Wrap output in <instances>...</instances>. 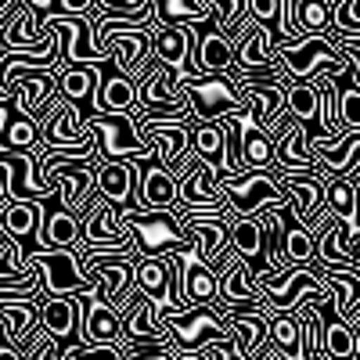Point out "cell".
Here are the masks:
<instances>
[{
	"mask_svg": "<svg viewBox=\"0 0 360 360\" xmlns=\"http://www.w3.org/2000/svg\"><path fill=\"white\" fill-rule=\"evenodd\" d=\"M324 310V353L328 360H356L353 346H356V328L339 321V317H328L332 307H321Z\"/></svg>",
	"mask_w": 360,
	"mask_h": 360,
	"instance_id": "obj_26",
	"label": "cell"
},
{
	"mask_svg": "<svg viewBox=\"0 0 360 360\" xmlns=\"http://www.w3.org/2000/svg\"><path fill=\"white\" fill-rule=\"evenodd\" d=\"M8 115H11V105H0V134H4V123H8Z\"/></svg>",
	"mask_w": 360,
	"mask_h": 360,
	"instance_id": "obj_44",
	"label": "cell"
},
{
	"mask_svg": "<svg viewBox=\"0 0 360 360\" xmlns=\"http://www.w3.org/2000/svg\"><path fill=\"white\" fill-rule=\"evenodd\" d=\"M285 112L292 119L314 123L317 119V86H314V79H288L285 83Z\"/></svg>",
	"mask_w": 360,
	"mask_h": 360,
	"instance_id": "obj_29",
	"label": "cell"
},
{
	"mask_svg": "<svg viewBox=\"0 0 360 360\" xmlns=\"http://www.w3.org/2000/svg\"><path fill=\"white\" fill-rule=\"evenodd\" d=\"M134 130L155 148V159L169 173H180L184 162L191 159V127L188 123H144Z\"/></svg>",
	"mask_w": 360,
	"mask_h": 360,
	"instance_id": "obj_10",
	"label": "cell"
},
{
	"mask_svg": "<svg viewBox=\"0 0 360 360\" xmlns=\"http://www.w3.org/2000/svg\"><path fill=\"white\" fill-rule=\"evenodd\" d=\"M0 231L18 238L25 249H37L40 202H4V205H0Z\"/></svg>",
	"mask_w": 360,
	"mask_h": 360,
	"instance_id": "obj_20",
	"label": "cell"
},
{
	"mask_svg": "<svg viewBox=\"0 0 360 360\" xmlns=\"http://www.w3.org/2000/svg\"><path fill=\"white\" fill-rule=\"evenodd\" d=\"M40 148V123L33 115L11 112L4 134H0V152H37Z\"/></svg>",
	"mask_w": 360,
	"mask_h": 360,
	"instance_id": "obj_25",
	"label": "cell"
},
{
	"mask_svg": "<svg viewBox=\"0 0 360 360\" xmlns=\"http://www.w3.org/2000/svg\"><path fill=\"white\" fill-rule=\"evenodd\" d=\"M83 123H86V130L94 134V141H98V159L101 162L155 155V148L134 130L130 112H86Z\"/></svg>",
	"mask_w": 360,
	"mask_h": 360,
	"instance_id": "obj_3",
	"label": "cell"
},
{
	"mask_svg": "<svg viewBox=\"0 0 360 360\" xmlns=\"http://www.w3.org/2000/svg\"><path fill=\"white\" fill-rule=\"evenodd\" d=\"M217 188L227 202L231 217H252L263 205H278L288 198L278 180L270 176V169H245L238 176H217Z\"/></svg>",
	"mask_w": 360,
	"mask_h": 360,
	"instance_id": "obj_5",
	"label": "cell"
},
{
	"mask_svg": "<svg viewBox=\"0 0 360 360\" xmlns=\"http://www.w3.org/2000/svg\"><path fill=\"white\" fill-rule=\"evenodd\" d=\"M137 105V86L130 76L115 72L108 79H101L98 98H94V112H134Z\"/></svg>",
	"mask_w": 360,
	"mask_h": 360,
	"instance_id": "obj_24",
	"label": "cell"
},
{
	"mask_svg": "<svg viewBox=\"0 0 360 360\" xmlns=\"http://www.w3.org/2000/svg\"><path fill=\"white\" fill-rule=\"evenodd\" d=\"M18 8V0H0V25H4L11 18V11Z\"/></svg>",
	"mask_w": 360,
	"mask_h": 360,
	"instance_id": "obj_40",
	"label": "cell"
},
{
	"mask_svg": "<svg viewBox=\"0 0 360 360\" xmlns=\"http://www.w3.org/2000/svg\"><path fill=\"white\" fill-rule=\"evenodd\" d=\"M40 328L58 342H76V299L72 295H44L40 299Z\"/></svg>",
	"mask_w": 360,
	"mask_h": 360,
	"instance_id": "obj_18",
	"label": "cell"
},
{
	"mask_svg": "<svg viewBox=\"0 0 360 360\" xmlns=\"http://www.w3.org/2000/svg\"><path fill=\"white\" fill-rule=\"evenodd\" d=\"M295 18H299V29H303L307 37H310V33H328L332 8H328V0H299Z\"/></svg>",
	"mask_w": 360,
	"mask_h": 360,
	"instance_id": "obj_33",
	"label": "cell"
},
{
	"mask_svg": "<svg viewBox=\"0 0 360 360\" xmlns=\"http://www.w3.org/2000/svg\"><path fill=\"white\" fill-rule=\"evenodd\" d=\"M245 8H249V18L266 25L270 37H274V29H278V0H245Z\"/></svg>",
	"mask_w": 360,
	"mask_h": 360,
	"instance_id": "obj_37",
	"label": "cell"
},
{
	"mask_svg": "<svg viewBox=\"0 0 360 360\" xmlns=\"http://www.w3.org/2000/svg\"><path fill=\"white\" fill-rule=\"evenodd\" d=\"M285 83L288 79H238V94L245 101V119L266 130L285 112Z\"/></svg>",
	"mask_w": 360,
	"mask_h": 360,
	"instance_id": "obj_11",
	"label": "cell"
},
{
	"mask_svg": "<svg viewBox=\"0 0 360 360\" xmlns=\"http://www.w3.org/2000/svg\"><path fill=\"white\" fill-rule=\"evenodd\" d=\"M137 205L141 209H173L176 205V173H169L155 155L137 159Z\"/></svg>",
	"mask_w": 360,
	"mask_h": 360,
	"instance_id": "obj_12",
	"label": "cell"
},
{
	"mask_svg": "<svg viewBox=\"0 0 360 360\" xmlns=\"http://www.w3.org/2000/svg\"><path fill=\"white\" fill-rule=\"evenodd\" d=\"M314 270L332 288V317L349 324L360 314V274L346 266H321V263H314Z\"/></svg>",
	"mask_w": 360,
	"mask_h": 360,
	"instance_id": "obj_14",
	"label": "cell"
},
{
	"mask_svg": "<svg viewBox=\"0 0 360 360\" xmlns=\"http://www.w3.org/2000/svg\"><path fill=\"white\" fill-rule=\"evenodd\" d=\"M314 252H317V242L303 224L285 227V256H288V263H310Z\"/></svg>",
	"mask_w": 360,
	"mask_h": 360,
	"instance_id": "obj_34",
	"label": "cell"
},
{
	"mask_svg": "<svg viewBox=\"0 0 360 360\" xmlns=\"http://www.w3.org/2000/svg\"><path fill=\"white\" fill-rule=\"evenodd\" d=\"M123 224L134 238L137 256H166L195 249L173 209H123Z\"/></svg>",
	"mask_w": 360,
	"mask_h": 360,
	"instance_id": "obj_1",
	"label": "cell"
},
{
	"mask_svg": "<svg viewBox=\"0 0 360 360\" xmlns=\"http://www.w3.org/2000/svg\"><path fill=\"white\" fill-rule=\"evenodd\" d=\"M278 69L288 76V79H314V76H339L346 69V58L342 51L332 44L328 33H310L299 44L285 47L274 54Z\"/></svg>",
	"mask_w": 360,
	"mask_h": 360,
	"instance_id": "obj_4",
	"label": "cell"
},
{
	"mask_svg": "<svg viewBox=\"0 0 360 360\" xmlns=\"http://www.w3.org/2000/svg\"><path fill=\"white\" fill-rule=\"evenodd\" d=\"M217 166L191 155L184 169L176 173V205L173 209H188V213H227V202L217 188Z\"/></svg>",
	"mask_w": 360,
	"mask_h": 360,
	"instance_id": "obj_7",
	"label": "cell"
},
{
	"mask_svg": "<svg viewBox=\"0 0 360 360\" xmlns=\"http://www.w3.org/2000/svg\"><path fill=\"white\" fill-rule=\"evenodd\" d=\"M166 285H169L166 256H134V288L137 292H144L148 299L162 303V299H166Z\"/></svg>",
	"mask_w": 360,
	"mask_h": 360,
	"instance_id": "obj_23",
	"label": "cell"
},
{
	"mask_svg": "<svg viewBox=\"0 0 360 360\" xmlns=\"http://www.w3.org/2000/svg\"><path fill=\"white\" fill-rule=\"evenodd\" d=\"M58 76V94L65 101H72L83 115L94 112V98H98V86H101V69L98 62H86V65H69Z\"/></svg>",
	"mask_w": 360,
	"mask_h": 360,
	"instance_id": "obj_15",
	"label": "cell"
},
{
	"mask_svg": "<svg viewBox=\"0 0 360 360\" xmlns=\"http://www.w3.org/2000/svg\"><path fill=\"white\" fill-rule=\"evenodd\" d=\"M209 18L198 0H155V25H184Z\"/></svg>",
	"mask_w": 360,
	"mask_h": 360,
	"instance_id": "obj_32",
	"label": "cell"
},
{
	"mask_svg": "<svg viewBox=\"0 0 360 360\" xmlns=\"http://www.w3.org/2000/svg\"><path fill=\"white\" fill-rule=\"evenodd\" d=\"M231 360H242V356H238V353H231Z\"/></svg>",
	"mask_w": 360,
	"mask_h": 360,
	"instance_id": "obj_45",
	"label": "cell"
},
{
	"mask_svg": "<svg viewBox=\"0 0 360 360\" xmlns=\"http://www.w3.org/2000/svg\"><path fill=\"white\" fill-rule=\"evenodd\" d=\"M22 4H29V8H37V11H47L54 0H22Z\"/></svg>",
	"mask_w": 360,
	"mask_h": 360,
	"instance_id": "obj_43",
	"label": "cell"
},
{
	"mask_svg": "<svg viewBox=\"0 0 360 360\" xmlns=\"http://www.w3.org/2000/svg\"><path fill=\"white\" fill-rule=\"evenodd\" d=\"M40 44H44L40 11L18 0V8L11 11V18L0 25V51H33Z\"/></svg>",
	"mask_w": 360,
	"mask_h": 360,
	"instance_id": "obj_16",
	"label": "cell"
},
{
	"mask_svg": "<svg viewBox=\"0 0 360 360\" xmlns=\"http://www.w3.org/2000/svg\"><path fill=\"white\" fill-rule=\"evenodd\" d=\"M65 360H127L123 346H105V342H69Z\"/></svg>",
	"mask_w": 360,
	"mask_h": 360,
	"instance_id": "obj_35",
	"label": "cell"
},
{
	"mask_svg": "<svg viewBox=\"0 0 360 360\" xmlns=\"http://www.w3.org/2000/svg\"><path fill=\"white\" fill-rule=\"evenodd\" d=\"M202 72H224V76H234V44L217 33L213 22H209L202 29V37H198V47L191 54V69L188 76H202Z\"/></svg>",
	"mask_w": 360,
	"mask_h": 360,
	"instance_id": "obj_13",
	"label": "cell"
},
{
	"mask_svg": "<svg viewBox=\"0 0 360 360\" xmlns=\"http://www.w3.org/2000/svg\"><path fill=\"white\" fill-rule=\"evenodd\" d=\"M155 321L169 332L176 349H202L205 342H220L231 339L227 332V321L217 307H188V310H176V314H155Z\"/></svg>",
	"mask_w": 360,
	"mask_h": 360,
	"instance_id": "obj_6",
	"label": "cell"
},
{
	"mask_svg": "<svg viewBox=\"0 0 360 360\" xmlns=\"http://www.w3.org/2000/svg\"><path fill=\"white\" fill-rule=\"evenodd\" d=\"M180 98L191 108V123H217L227 112L245 115V101L238 94V79L224 76V72L180 76Z\"/></svg>",
	"mask_w": 360,
	"mask_h": 360,
	"instance_id": "obj_2",
	"label": "cell"
},
{
	"mask_svg": "<svg viewBox=\"0 0 360 360\" xmlns=\"http://www.w3.org/2000/svg\"><path fill=\"white\" fill-rule=\"evenodd\" d=\"M202 11L209 15L217 33H224L231 44H238L249 29H252V18H249V8L245 0H198Z\"/></svg>",
	"mask_w": 360,
	"mask_h": 360,
	"instance_id": "obj_19",
	"label": "cell"
},
{
	"mask_svg": "<svg viewBox=\"0 0 360 360\" xmlns=\"http://www.w3.org/2000/svg\"><path fill=\"white\" fill-rule=\"evenodd\" d=\"M191 155L213 162L220 169V159H224V127H220V119L217 123H191Z\"/></svg>",
	"mask_w": 360,
	"mask_h": 360,
	"instance_id": "obj_30",
	"label": "cell"
},
{
	"mask_svg": "<svg viewBox=\"0 0 360 360\" xmlns=\"http://www.w3.org/2000/svg\"><path fill=\"white\" fill-rule=\"evenodd\" d=\"M25 263L40 270L44 295H72V292H94L86 281L76 249H25Z\"/></svg>",
	"mask_w": 360,
	"mask_h": 360,
	"instance_id": "obj_8",
	"label": "cell"
},
{
	"mask_svg": "<svg viewBox=\"0 0 360 360\" xmlns=\"http://www.w3.org/2000/svg\"><path fill=\"white\" fill-rule=\"evenodd\" d=\"M127 360H173V353L159 349V353H141V356H127Z\"/></svg>",
	"mask_w": 360,
	"mask_h": 360,
	"instance_id": "obj_41",
	"label": "cell"
},
{
	"mask_svg": "<svg viewBox=\"0 0 360 360\" xmlns=\"http://www.w3.org/2000/svg\"><path fill=\"white\" fill-rule=\"evenodd\" d=\"M47 15H72V18H94V0H54Z\"/></svg>",
	"mask_w": 360,
	"mask_h": 360,
	"instance_id": "obj_38",
	"label": "cell"
},
{
	"mask_svg": "<svg viewBox=\"0 0 360 360\" xmlns=\"http://www.w3.org/2000/svg\"><path fill=\"white\" fill-rule=\"evenodd\" d=\"M152 58L184 72L188 69V29L184 25H152Z\"/></svg>",
	"mask_w": 360,
	"mask_h": 360,
	"instance_id": "obj_22",
	"label": "cell"
},
{
	"mask_svg": "<svg viewBox=\"0 0 360 360\" xmlns=\"http://www.w3.org/2000/svg\"><path fill=\"white\" fill-rule=\"evenodd\" d=\"M173 360H205V356H202V349H191V353L176 349V353H173Z\"/></svg>",
	"mask_w": 360,
	"mask_h": 360,
	"instance_id": "obj_42",
	"label": "cell"
},
{
	"mask_svg": "<svg viewBox=\"0 0 360 360\" xmlns=\"http://www.w3.org/2000/svg\"><path fill=\"white\" fill-rule=\"evenodd\" d=\"M94 191H98L105 202H115V205L130 209V191H134V159H112V162H98Z\"/></svg>",
	"mask_w": 360,
	"mask_h": 360,
	"instance_id": "obj_17",
	"label": "cell"
},
{
	"mask_svg": "<svg viewBox=\"0 0 360 360\" xmlns=\"http://www.w3.org/2000/svg\"><path fill=\"white\" fill-rule=\"evenodd\" d=\"M184 299L191 307H213L217 303V274L195 256V249L184 252Z\"/></svg>",
	"mask_w": 360,
	"mask_h": 360,
	"instance_id": "obj_21",
	"label": "cell"
},
{
	"mask_svg": "<svg viewBox=\"0 0 360 360\" xmlns=\"http://www.w3.org/2000/svg\"><path fill=\"white\" fill-rule=\"evenodd\" d=\"M324 209L342 224L356 220V191H353V180L346 176H328L324 180Z\"/></svg>",
	"mask_w": 360,
	"mask_h": 360,
	"instance_id": "obj_28",
	"label": "cell"
},
{
	"mask_svg": "<svg viewBox=\"0 0 360 360\" xmlns=\"http://www.w3.org/2000/svg\"><path fill=\"white\" fill-rule=\"evenodd\" d=\"M0 360H25V356H22V349H15L4 335H0Z\"/></svg>",
	"mask_w": 360,
	"mask_h": 360,
	"instance_id": "obj_39",
	"label": "cell"
},
{
	"mask_svg": "<svg viewBox=\"0 0 360 360\" xmlns=\"http://www.w3.org/2000/svg\"><path fill=\"white\" fill-rule=\"evenodd\" d=\"M242 162H245V169H270L274 166V144H270L266 130H259L249 119H242Z\"/></svg>",
	"mask_w": 360,
	"mask_h": 360,
	"instance_id": "obj_27",
	"label": "cell"
},
{
	"mask_svg": "<svg viewBox=\"0 0 360 360\" xmlns=\"http://www.w3.org/2000/svg\"><path fill=\"white\" fill-rule=\"evenodd\" d=\"M119 321H123V346H173L169 332L155 321V299H148L137 288L119 307Z\"/></svg>",
	"mask_w": 360,
	"mask_h": 360,
	"instance_id": "obj_9",
	"label": "cell"
},
{
	"mask_svg": "<svg viewBox=\"0 0 360 360\" xmlns=\"http://www.w3.org/2000/svg\"><path fill=\"white\" fill-rule=\"evenodd\" d=\"M266 332H270V342H274V349H278L281 356H288V360L299 356V321H295V314L270 310Z\"/></svg>",
	"mask_w": 360,
	"mask_h": 360,
	"instance_id": "obj_31",
	"label": "cell"
},
{
	"mask_svg": "<svg viewBox=\"0 0 360 360\" xmlns=\"http://www.w3.org/2000/svg\"><path fill=\"white\" fill-rule=\"evenodd\" d=\"M339 123L342 130H360V90L353 83H339Z\"/></svg>",
	"mask_w": 360,
	"mask_h": 360,
	"instance_id": "obj_36",
	"label": "cell"
}]
</instances>
